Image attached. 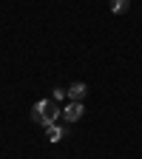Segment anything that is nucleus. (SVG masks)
<instances>
[{
	"label": "nucleus",
	"mask_w": 142,
	"mask_h": 159,
	"mask_svg": "<svg viewBox=\"0 0 142 159\" xmlns=\"http://www.w3.org/2000/svg\"><path fill=\"white\" fill-rule=\"evenodd\" d=\"M63 114L60 111V105L54 102V99H40V102H34V108H31V119L37 125H54V119Z\"/></svg>",
	"instance_id": "obj_1"
},
{
	"label": "nucleus",
	"mask_w": 142,
	"mask_h": 159,
	"mask_svg": "<svg viewBox=\"0 0 142 159\" xmlns=\"http://www.w3.org/2000/svg\"><path fill=\"white\" fill-rule=\"evenodd\" d=\"M83 114H85V111H83V105H80V102H71V105H66V108H63V116L68 119V122H77Z\"/></svg>",
	"instance_id": "obj_2"
},
{
	"label": "nucleus",
	"mask_w": 142,
	"mask_h": 159,
	"mask_svg": "<svg viewBox=\"0 0 142 159\" xmlns=\"http://www.w3.org/2000/svg\"><path fill=\"white\" fill-rule=\"evenodd\" d=\"M66 94L71 97V102H80V99H83V97L88 94V85H85V83H74V85H71Z\"/></svg>",
	"instance_id": "obj_3"
},
{
	"label": "nucleus",
	"mask_w": 142,
	"mask_h": 159,
	"mask_svg": "<svg viewBox=\"0 0 142 159\" xmlns=\"http://www.w3.org/2000/svg\"><path fill=\"white\" fill-rule=\"evenodd\" d=\"M46 136H48V142H60V139L66 136V131L60 128V125H48L46 128Z\"/></svg>",
	"instance_id": "obj_4"
},
{
	"label": "nucleus",
	"mask_w": 142,
	"mask_h": 159,
	"mask_svg": "<svg viewBox=\"0 0 142 159\" xmlns=\"http://www.w3.org/2000/svg\"><path fill=\"white\" fill-rule=\"evenodd\" d=\"M128 6H131V0H111V11H114V14L128 11Z\"/></svg>",
	"instance_id": "obj_5"
}]
</instances>
